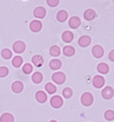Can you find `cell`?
Returning <instances> with one entry per match:
<instances>
[{
  "label": "cell",
  "instance_id": "6da1fadb",
  "mask_svg": "<svg viewBox=\"0 0 114 122\" xmlns=\"http://www.w3.org/2000/svg\"><path fill=\"white\" fill-rule=\"evenodd\" d=\"M81 103L86 106V107H89L90 105L93 103V97L90 93H84L82 96H81Z\"/></svg>",
  "mask_w": 114,
  "mask_h": 122
},
{
  "label": "cell",
  "instance_id": "7a4b0ae2",
  "mask_svg": "<svg viewBox=\"0 0 114 122\" xmlns=\"http://www.w3.org/2000/svg\"><path fill=\"white\" fill-rule=\"evenodd\" d=\"M52 80L54 81L56 84H59V85H61L65 82L66 80V76L65 74L61 72H58V73H55L53 75H52Z\"/></svg>",
  "mask_w": 114,
  "mask_h": 122
},
{
  "label": "cell",
  "instance_id": "3957f363",
  "mask_svg": "<svg viewBox=\"0 0 114 122\" xmlns=\"http://www.w3.org/2000/svg\"><path fill=\"white\" fill-rule=\"evenodd\" d=\"M50 104L54 108H59L63 105V99L60 97L59 96H55V97L51 98Z\"/></svg>",
  "mask_w": 114,
  "mask_h": 122
},
{
  "label": "cell",
  "instance_id": "277c9868",
  "mask_svg": "<svg viewBox=\"0 0 114 122\" xmlns=\"http://www.w3.org/2000/svg\"><path fill=\"white\" fill-rule=\"evenodd\" d=\"M93 86L97 87V88H100L102 86H104L105 84V79L100 76V75H96L94 78H93Z\"/></svg>",
  "mask_w": 114,
  "mask_h": 122
},
{
  "label": "cell",
  "instance_id": "5b68a950",
  "mask_svg": "<svg viewBox=\"0 0 114 122\" xmlns=\"http://www.w3.org/2000/svg\"><path fill=\"white\" fill-rule=\"evenodd\" d=\"M101 94H102V97L105 98V99H110L114 96V91L111 87L107 86V87H105L102 90Z\"/></svg>",
  "mask_w": 114,
  "mask_h": 122
},
{
  "label": "cell",
  "instance_id": "8992f818",
  "mask_svg": "<svg viewBox=\"0 0 114 122\" xmlns=\"http://www.w3.org/2000/svg\"><path fill=\"white\" fill-rule=\"evenodd\" d=\"M92 53L96 58H101L103 54H104V50L101 46L100 45H95L92 48Z\"/></svg>",
  "mask_w": 114,
  "mask_h": 122
},
{
  "label": "cell",
  "instance_id": "52a82bcc",
  "mask_svg": "<svg viewBox=\"0 0 114 122\" xmlns=\"http://www.w3.org/2000/svg\"><path fill=\"white\" fill-rule=\"evenodd\" d=\"M13 49H14V51H15L16 52L21 53V52H23L25 51V49H26V45H25V43L23 42V41H17V42L14 43Z\"/></svg>",
  "mask_w": 114,
  "mask_h": 122
},
{
  "label": "cell",
  "instance_id": "ba28073f",
  "mask_svg": "<svg viewBox=\"0 0 114 122\" xmlns=\"http://www.w3.org/2000/svg\"><path fill=\"white\" fill-rule=\"evenodd\" d=\"M42 28V23L39 20H33L30 23V30L33 32H37L41 30Z\"/></svg>",
  "mask_w": 114,
  "mask_h": 122
},
{
  "label": "cell",
  "instance_id": "9c48e42d",
  "mask_svg": "<svg viewBox=\"0 0 114 122\" xmlns=\"http://www.w3.org/2000/svg\"><path fill=\"white\" fill-rule=\"evenodd\" d=\"M90 42H91V39L89 36H82L78 40V44L81 47H87L90 45Z\"/></svg>",
  "mask_w": 114,
  "mask_h": 122
},
{
  "label": "cell",
  "instance_id": "30bf717a",
  "mask_svg": "<svg viewBox=\"0 0 114 122\" xmlns=\"http://www.w3.org/2000/svg\"><path fill=\"white\" fill-rule=\"evenodd\" d=\"M34 15H35L36 18H43L46 16V9L42 6H38L34 10Z\"/></svg>",
  "mask_w": 114,
  "mask_h": 122
},
{
  "label": "cell",
  "instance_id": "8fae6325",
  "mask_svg": "<svg viewBox=\"0 0 114 122\" xmlns=\"http://www.w3.org/2000/svg\"><path fill=\"white\" fill-rule=\"evenodd\" d=\"M68 24H69L70 28H72V29H77V28L79 27V25H80V19L78 17H72L69 19Z\"/></svg>",
  "mask_w": 114,
  "mask_h": 122
},
{
  "label": "cell",
  "instance_id": "7c38bea8",
  "mask_svg": "<svg viewBox=\"0 0 114 122\" xmlns=\"http://www.w3.org/2000/svg\"><path fill=\"white\" fill-rule=\"evenodd\" d=\"M23 88H24V86H23V84L20 81H17L15 83H13L12 90L15 93H20V92L23 90Z\"/></svg>",
  "mask_w": 114,
  "mask_h": 122
},
{
  "label": "cell",
  "instance_id": "4fadbf2b",
  "mask_svg": "<svg viewBox=\"0 0 114 122\" xmlns=\"http://www.w3.org/2000/svg\"><path fill=\"white\" fill-rule=\"evenodd\" d=\"M32 62L37 66V67H40V66H42L43 62H44V60H43L42 56H40V55H35L33 58H32Z\"/></svg>",
  "mask_w": 114,
  "mask_h": 122
},
{
  "label": "cell",
  "instance_id": "5bb4252c",
  "mask_svg": "<svg viewBox=\"0 0 114 122\" xmlns=\"http://www.w3.org/2000/svg\"><path fill=\"white\" fill-rule=\"evenodd\" d=\"M96 17V13L93 9H87L84 13V18L87 20H92Z\"/></svg>",
  "mask_w": 114,
  "mask_h": 122
},
{
  "label": "cell",
  "instance_id": "9a60e30c",
  "mask_svg": "<svg viewBox=\"0 0 114 122\" xmlns=\"http://www.w3.org/2000/svg\"><path fill=\"white\" fill-rule=\"evenodd\" d=\"M36 98L39 103H44L47 101V95L43 91H38L36 94Z\"/></svg>",
  "mask_w": 114,
  "mask_h": 122
},
{
  "label": "cell",
  "instance_id": "2e32d148",
  "mask_svg": "<svg viewBox=\"0 0 114 122\" xmlns=\"http://www.w3.org/2000/svg\"><path fill=\"white\" fill-rule=\"evenodd\" d=\"M0 122H14V117L10 113H5L0 117Z\"/></svg>",
  "mask_w": 114,
  "mask_h": 122
},
{
  "label": "cell",
  "instance_id": "e0dca14e",
  "mask_svg": "<svg viewBox=\"0 0 114 122\" xmlns=\"http://www.w3.org/2000/svg\"><path fill=\"white\" fill-rule=\"evenodd\" d=\"M61 61L59 60H58V59H54V60H52V61L49 62V67L51 68L52 70H58V69H59L61 67Z\"/></svg>",
  "mask_w": 114,
  "mask_h": 122
},
{
  "label": "cell",
  "instance_id": "ac0fdd59",
  "mask_svg": "<svg viewBox=\"0 0 114 122\" xmlns=\"http://www.w3.org/2000/svg\"><path fill=\"white\" fill-rule=\"evenodd\" d=\"M62 40L65 42H70L73 40V33L70 31H65L62 34Z\"/></svg>",
  "mask_w": 114,
  "mask_h": 122
},
{
  "label": "cell",
  "instance_id": "d6986e66",
  "mask_svg": "<svg viewBox=\"0 0 114 122\" xmlns=\"http://www.w3.org/2000/svg\"><path fill=\"white\" fill-rule=\"evenodd\" d=\"M57 18H58V20L60 21V22H64L65 20H67V18H68V13H67V11H65V10H60V11H59L58 15H57Z\"/></svg>",
  "mask_w": 114,
  "mask_h": 122
},
{
  "label": "cell",
  "instance_id": "ffe728a7",
  "mask_svg": "<svg viewBox=\"0 0 114 122\" xmlns=\"http://www.w3.org/2000/svg\"><path fill=\"white\" fill-rule=\"evenodd\" d=\"M63 53L66 56H72L75 53V49L72 46H66L63 49Z\"/></svg>",
  "mask_w": 114,
  "mask_h": 122
},
{
  "label": "cell",
  "instance_id": "44dd1931",
  "mask_svg": "<svg viewBox=\"0 0 114 122\" xmlns=\"http://www.w3.org/2000/svg\"><path fill=\"white\" fill-rule=\"evenodd\" d=\"M98 71L100 73H107L109 72V66L108 64L104 63V62H101L98 65Z\"/></svg>",
  "mask_w": 114,
  "mask_h": 122
},
{
  "label": "cell",
  "instance_id": "7402d4cb",
  "mask_svg": "<svg viewBox=\"0 0 114 122\" xmlns=\"http://www.w3.org/2000/svg\"><path fill=\"white\" fill-rule=\"evenodd\" d=\"M32 80H33V82H34V83H36V84H39V83H41V82H42V80H43L42 73H35L33 75H32Z\"/></svg>",
  "mask_w": 114,
  "mask_h": 122
},
{
  "label": "cell",
  "instance_id": "603a6c76",
  "mask_svg": "<svg viewBox=\"0 0 114 122\" xmlns=\"http://www.w3.org/2000/svg\"><path fill=\"white\" fill-rule=\"evenodd\" d=\"M45 88H46L47 92L49 93V94H54L55 92L57 91V87H56L53 84H51V83H48V84L45 86Z\"/></svg>",
  "mask_w": 114,
  "mask_h": 122
},
{
  "label": "cell",
  "instance_id": "cb8c5ba5",
  "mask_svg": "<svg viewBox=\"0 0 114 122\" xmlns=\"http://www.w3.org/2000/svg\"><path fill=\"white\" fill-rule=\"evenodd\" d=\"M22 62H23V59H22L20 56H17V57H15V58L13 59L12 64L15 67H20L21 64H22Z\"/></svg>",
  "mask_w": 114,
  "mask_h": 122
},
{
  "label": "cell",
  "instance_id": "d4e9b609",
  "mask_svg": "<svg viewBox=\"0 0 114 122\" xmlns=\"http://www.w3.org/2000/svg\"><path fill=\"white\" fill-rule=\"evenodd\" d=\"M49 51H50V54L52 55V56H54V57L59 56V55L60 54L59 47H58V46H56V45L52 46V47L50 48V50H49Z\"/></svg>",
  "mask_w": 114,
  "mask_h": 122
},
{
  "label": "cell",
  "instance_id": "484cf974",
  "mask_svg": "<svg viewBox=\"0 0 114 122\" xmlns=\"http://www.w3.org/2000/svg\"><path fill=\"white\" fill-rule=\"evenodd\" d=\"M1 55H2V57H3L4 59H10L11 56H12V52H11L10 50L4 49L2 51V52H1Z\"/></svg>",
  "mask_w": 114,
  "mask_h": 122
},
{
  "label": "cell",
  "instance_id": "4316f807",
  "mask_svg": "<svg viewBox=\"0 0 114 122\" xmlns=\"http://www.w3.org/2000/svg\"><path fill=\"white\" fill-rule=\"evenodd\" d=\"M104 117L107 120H113L114 119V111L112 110H108L105 112L104 114Z\"/></svg>",
  "mask_w": 114,
  "mask_h": 122
},
{
  "label": "cell",
  "instance_id": "83f0119b",
  "mask_svg": "<svg viewBox=\"0 0 114 122\" xmlns=\"http://www.w3.org/2000/svg\"><path fill=\"white\" fill-rule=\"evenodd\" d=\"M32 71H33V67H32V65H31L30 63H26L24 66H23V72H24L25 73L28 74V73H30Z\"/></svg>",
  "mask_w": 114,
  "mask_h": 122
},
{
  "label": "cell",
  "instance_id": "f1b7e54d",
  "mask_svg": "<svg viewBox=\"0 0 114 122\" xmlns=\"http://www.w3.org/2000/svg\"><path fill=\"white\" fill-rule=\"evenodd\" d=\"M62 94H63L64 97L69 98V97H71V96H72V90L70 88H68V87H66V88L63 90Z\"/></svg>",
  "mask_w": 114,
  "mask_h": 122
},
{
  "label": "cell",
  "instance_id": "f546056e",
  "mask_svg": "<svg viewBox=\"0 0 114 122\" xmlns=\"http://www.w3.org/2000/svg\"><path fill=\"white\" fill-rule=\"evenodd\" d=\"M8 74V69L5 66L0 67V77H5Z\"/></svg>",
  "mask_w": 114,
  "mask_h": 122
},
{
  "label": "cell",
  "instance_id": "4dcf8cb0",
  "mask_svg": "<svg viewBox=\"0 0 114 122\" xmlns=\"http://www.w3.org/2000/svg\"><path fill=\"white\" fill-rule=\"evenodd\" d=\"M59 3V0H48V4L50 6H57Z\"/></svg>",
  "mask_w": 114,
  "mask_h": 122
},
{
  "label": "cell",
  "instance_id": "1f68e13d",
  "mask_svg": "<svg viewBox=\"0 0 114 122\" xmlns=\"http://www.w3.org/2000/svg\"><path fill=\"white\" fill-rule=\"evenodd\" d=\"M109 59L110 61H114V50H112V51L109 52Z\"/></svg>",
  "mask_w": 114,
  "mask_h": 122
},
{
  "label": "cell",
  "instance_id": "d6a6232c",
  "mask_svg": "<svg viewBox=\"0 0 114 122\" xmlns=\"http://www.w3.org/2000/svg\"><path fill=\"white\" fill-rule=\"evenodd\" d=\"M50 122H57V121H56V120H51Z\"/></svg>",
  "mask_w": 114,
  "mask_h": 122
}]
</instances>
